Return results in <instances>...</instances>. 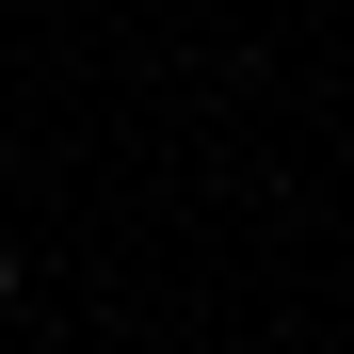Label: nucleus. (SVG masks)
<instances>
[{"instance_id": "f257e3e1", "label": "nucleus", "mask_w": 354, "mask_h": 354, "mask_svg": "<svg viewBox=\"0 0 354 354\" xmlns=\"http://www.w3.org/2000/svg\"><path fill=\"white\" fill-rule=\"evenodd\" d=\"M0 306H17V258H0Z\"/></svg>"}]
</instances>
